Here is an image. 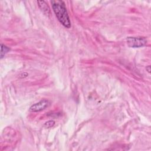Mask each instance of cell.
<instances>
[{
    "mask_svg": "<svg viewBox=\"0 0 151 151\" xmlns=\"http://www.w3.org/2000/svg\"><path fill=\"white\" fill-rule=\"evenodd\" d=\"M52 9L59 22L65 28L71 27V22L65 3L62 1H52Z\"/></svg>",
    "mask_w": 151,
    "mask_h": 151,
    "instance_id": "6da1fadb",
    "label": "cell"
},
{
    "mask_svg": "<svg viewBox=\"0 0 151 151\" xmlns=\"http://www.w3.org/2000/svg\"><path fill=\"white\" fill-rule=\"evenodd\" d=\"M147 43V40L145 37H128L127 44L132 48H140L145 46Z\"/></svg>",
    "mask_w": 151,
    "mask_h": 151,
    "instance_id": "7a4b0ae2",
    "label": "cell"
},
{
    "mask_svg": "<svg viewBox=\"0 0 151 151\" xmlns=\"http://www.w3.org/2000/svg\"><path fill=\"white\" fill-rule=\"evenodd\" d=\"M50 104V102L48 100L46 99H42L39 102L32 104L29 107V110L32 112H38L44 110L47 108Z\"/></svg>",
    "mask_w": 151,
    "mask_h": 151,
    "instance_id": "3957f363",
    "label": "cell"
},
{
    "mask_svg": "<svg viewBox=\"0 0 151 151\" xmlns=\"http://www.w3.org/2000/svg\"><path fill=\"white\" fill-rule=\"evenodd\" d=\"M38 5L39 8L41 9V10L45 14H48L50 12V9L47 3L44 1H37Z\"/></svg>",
    "mask_w": 151,
    "mask_h": 151,
    "instance_id": "277c9868",
    "label": "cell"
},
{
    "mask_svg": "<svg viewBox=\"0 0 151 151\" xmlns=\"http://www.w3.org/2000/svg\"><path fill=\"white\" fill-rule=\"evenodd\" d=\"M9 50H10V48L9 47L1 44V58L2 59L5 56V54H6Z\"/></svg>",
    "mask_w": 151,
    "mask_h": 151,
    "instance_id": "5b68a950",
    "label": "cell"
},
{
    "mask_svg": "<svg viewBox=\"0 0 151 151\" xmlns=\"http://www.w3.org/2000/svg\"><path fill=\"white\" fill-rule=\"evenodd\" d=\"M55 124V122L54 120H48L47 122H46L44 123V126L47 128H50V127H52L54 126V125Z\"/></svg>",
    "mask_w": 151,
    "mask_h": 151,
    "instance_id": "8992f818",
    "label": "cell"
},
{
    "mask_svg": "<svg viewBox=\"0 0 151 151\" xmlns=\"http://www.w3.org/2000/svg\"><path fill=\"white\" fill-rule=\"evenodd\" d=\"M146 70L147 71L148 73L150 72V65H148L147 67H146Z\"/></svg>",
    "mask_w": 151,
    "mask_h": 151,
    "instance_id": "52a82bcc",
    "label": "cell"
}]
</instances>
